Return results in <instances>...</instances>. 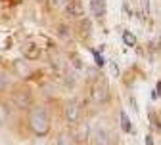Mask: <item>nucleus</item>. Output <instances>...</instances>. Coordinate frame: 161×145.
I'll list each match as a JSON object with an SVG mask.
<instances>
[{
    "instance_id": "nucleus-2",
    "label": "nucleus",
    "mask_w": 161,
    "mask_h": 145,
    "mask_svg": "<svg viewBox=\"0 0 161 145\" xmlns=\"http://www.w3.org/2000/svg\"><path fill=\"white\" fill-rule=\"evenodd\" d=\"M90 96L96 103H106L109 99V86L104 78H98L96 82H92V88H90Z\"/></svg>"
},
{
    "instance_id": "nucleus-26",
    "label": "nucleus",
    "mask_w": 161,
    "mask_h": 145,
    "mask_svg": "<svg viewBox=\"0 0 161 145\" xmlns=\"http://www.w3.org/2000/svg\"><path fill=\"white\" fill-rule=\"evenodd\" d=\"M146 145H153V139H152V136H150V134L146 136Z\"/></svg>"
},
{
    "instance_id": "nucleus-14",
    "label": "nucleus",
    "mask_w": 161,
    "mask_h": 145,
    "mask_svg": "<svg viewBox=\"0 0 161 145\" xmlns=\"http://www.w3.org/2000/svg\"><path fill=\"white\" fill-rule=\"evenodd\" d=\"M85 76H86L88 82H96L100 78V73H98V69H86L85 71Z\"/></svg>"
},
{
    "instance_id": "nucleus-16",
    "label": "nucleus",
    "mask_w": 161,
    "mask_h": 145,
    "mask_svg": "<svg viewBox=\"0 0 161 145\" xmlns=\"http://www.w3.org/2000/svg\"><path fill=\"white\" fill-rule=\"evenodd\" d=\"M88 130H90L88 124H83V128L79 130V141H85V139L88 137Z\"/></svg>"
},
{
    "instance_id": "nucleus-17",
    "label": "nucleus",
    "mask_w": 161,
    "mask_h": 145,
    "mask_svg": "<svg viewBox=\"0 0 161 145\" xmlns=\"http://www.w3.org/2000/svg\"><path fill=\"white\" fill-rule=\"evenodd\" d=\"M129 105H130L132 113H140V111H138V103H136V97H134V96H130V97H129Z\"/></svg>"
},
{
    "instance_id": "nucleus-9",
    "label": "nucleus",
    "mask_w": 161,
    "mask_h": 145,
    "mask_svg": "<svg viewBox=\"0 0 161 145\" xmlns=\"http://www.w3.org/2000/svg\"><path fill=\"white\" fill-rule=\"evenodd\" d=\"M38 55H40L38 46H35V44L27 46V50H25V57H27V59H38Z\"/></svg>"
},
{
    "instance_id": "nucleus-27",
    "label": "nucleus",
    "mask_w": 161,
    "mask_h": 145,
    "mask_svg": "<svg viewBox=\"0 0 161 145\" xmlns=\"http://www.w3.org/2000/svg\"><path fill=\"white\" fill-rule=\"evenodd\" d=\"M157 97H161V82H157V92H155Z\"/></svg>"
},
{
    "instance_id": "nucleus-22",
    "label": "nucleus",
    "mask_w": 161,
    "mask_h": 145,
    "mask_svg": "<svg viewBox=\"0 0 161 145\" xmlns=\"http://www.w3.org/2000/svg\"><path fill=\"white\" fill-rule=\"evenodd\" d=\"M109 65H111V75H113V76H119V65L115 63V61H111Z\"/></svg>"
},
{
    "instance_id": "nucleus-13",
    "label": "nucleus",
    "mask_w": 161,
    "mask_h": 145,
    "mask_svg": "<svg viewBox=\"0 0 161 145\" xmlns=\"http://www.w3.org/2000/svg\"><path fill=\"white\" fill-rule=\"evenodd\" d=\"M80 31H83L85 34L83 36H90V33H92V25H90V19H83V21H80Z\"/></svg>"
},
{
    "instance_id": "nucleus-23",
    "label": "nucleus",
    "mask_w": 161,
    "mask_h": 145,
    "mask_svg": "<svg viewBox=\"0 0 161 145\" xmlns=\"http://www.w3.org/2000/svg\"><path fill=\"white\" fill-rule=\"evenodd\" d=\"M123 12L127 13V17H132V10L129 8V4H127V2H123Z\"/></svg>"
},
{
    "instance_id": "nucleus-7",
    "label": "nucleus",
    "mask_w": 161,
    "mask_h": 145,
    "mask_svg": "<svg viewBox=\"0 0 161 145\" xmlns=\"http://www.w3.org/2000/svg\"><path fill=\"white\" fill-rule=\"evenodd\" d=\"M90 10L96 17L106 15V0H90Z\"/></svg>"
},
{
    "instance_id": "nucleus-5",
    "label": "nucleus",
    "mask_w": 161,
    "mask_h": 145,
    "mask_svg": "<svg viewBox=\"0 0 161 145\" xmlns=\"http://www.w3.org/2000/svg\"><path fill=\"white\" fill-rule=\"evenodd\" d=\"M12 99H14V103H15V105H17L19 109H29V107H31V103H33L31 94H29V92H23V90L14 92Z\"/></svg>"
},
{
    "instance_id": "nucleus-18",
    "label": "nucleus",
    "mask_w": 161,
    "mask_h": 145,
    "mask_svg": "<svg viewBox=\"0 0 161 145\" xmlns=\"http://www.w3.org/2000/svg\"><path fill=\"white\" fill-rule=\"evenodd\" d=\"M150 120H152V124H153V128H155L157 132H161V122L155 118V115H153V113H150Z\"/></svg>"
},
{
    "instance_id": "nucleus-4",
    "label": "nucleus",
    "mask_w": 161,
    "mask_h": 145,
    "mask_svg": "<svg viewBox=\"0 0 161 145\" xmlns=\"http://www.w3.org/2000/svg\"><path fill=\"white\" fill-rule=\"evenodd\" d=\"M64 117L69 124H77L79 118H80V107H79V103L75 101H69L67 105L64 107Z\"/></svg>"
},
{
    "instance_id": "nucleus-1",
    "label": "nucleus",
    "mask_w": 161,
    "mask_h": 145,
    "mask_svg": "<svg viewBox=\"0 0 161 145\" xmlns=\"http://www.w3.org/2000/svg\"><path fill=\"white\" fill-rule=\"evenodd\" d=\"M29 126L36 136H46L50 132V117L42 107H36L29 115Z\"/></svg>"
},
{
    "instance_id": "nucleus-12",
    "label": "nucleus",
    "mask_w": 161,
    "mask_h": 145,
    "mask_svg": "<svg viewBox=\"0 0 161 145\" xmlns=\"http://www.w3.org/2000/svg\"><path fill=\"white\" fill-rule=\"evenodd\" d=\"M123 42H125L127 46H136V36H134V33L125 31V33H123Z\"/></svg>"
},
{
    "instance_id": "nucleus-20",
    "label": "nucleus",
    "mask_w": 161,
    "mask_h": 145,
    "mask_svg": "<svg viewBox=\"0 0 161 145\" xmlns=\"http://www.w3.org/2000/svg\"><path fill=\"white\" fill-rule=\"evenodd\" d=\"M92 55H94V59H96V63H98V67H104V63H106V61H104V57L100 55L98 52H92Z\"/></svg>"
},
{
    "instance_id": "nucleus-8",
    "label": "nucleus",
    "mask_w": 161,
    "mask_h": 145,
    "mask_svg": "<svg viewBox=\"0 0 161 145\" xmlns=\"http://www.w3.org/2000/svg\"><path fill=\"white\" fill-rule=\"evenodd\" d=\"M121 128H123V132H127V134L132 132V122L129 120L127 111H121Z\"/></svg>"
},
{
    "instance_id": "nucleus-15",
    "label": "nucleus",
    "mask_w": 161,
    "mask_h": 145,
    "mask_svg": "<svg viewBox=\"0 0 161 145\" xmlns=\"http://www.w3.org/2000/svg\"><path fill=\"white\" fill-rule=\"evenodd\" d=\"M71 61H73V67L77 69V71H80V69H83L85 67V63H83V59H80L77 54H71Z\"/></svg>"
},
{
    "instance_id": "nucleus-3",
    "label": "nucleus",
    "mask_w": 161,
    "mask_h": 145,
    "mask_svg": "<svg viewBox=\"0 0 161 145\" xmlns=\"http://www.w3.org/2000/svg\"><path fill=\"white\" fill-rule=\"evenodd\" d=\"M90 141H92V145H111L113 143V136L104 128V126H94L92 130H90Z\"/></svg>"
},
{
    "instance_id": "nucleus-25",
    "label": "nucleus",
    "mask_w": 161,
    "mask_h": 145,
    "mask_svg": "<svg viewBox=\"0 0 161 145\" xmlns=\"http://www.w3.org/2000/svg\"><path fill=\"white\" fill-rule=\"evenodd\" d=\"M50 2H52V6H62V4L67 2V0H50Z\"/></svg>"
},
{
    "instance_id": "nucleus-11",
    "label": "nucleus",
    "mask_w": 161,
    "mask_h": 145,
    "mask_svg": "<svg viewBox=\"0 0 161 145\" xmlns=\"http://www.w3.org/2000/svg\"><path fill=\"white\" fill-rule=\"evenodd\" d=\"M14 65H15L17 73H19V75H23V76H27V75L31 73V71H29V67H27V63H25V61H21V59H17Z\"/></svg>"
},
{
    "instance_id": "nucleus-10",
    "label": "nucleus",
    "mask_w": 161,
    "mask_h": 145,
    "mask_svg": "<svg viewBox=\"0 0 161 145\" xmlns=\"http://www.w3.org/2000/svg\"><path fill=\"white\" fill-rule=\"evenodd\" d=\"M58 145H73V136L67 132H62L58 136Z\"/></svg>"
},
{
    "instance_id": "nucleus-21",
    "label": "nucleus",
    "mask_w": 161,
    "mask_h": 145,
    "mask_svg": "<svg viewBox=\"0 0 161 145\" xmlns=\"http://www.w3.org/2000/svg\"><path fill=\"white\" fill-rule=\"evenodd\" d=\"M6 117H8V113H6V109H4V105H0V126L6 122Z\"/></svg>"
},
{
    "instance_id": "nucleus-24",
    "label": "nucleus",
    "mask_w": 161,
    "mask_h": 145,
    "mask_svg": "<svg viewBox=\"0 0 161 145\" xmlns=\"http://www.w3.org/2000/svg\"><path fill=\"white\" fill-rule=\"evenodd\" d=\"M4 88H8V80L6 76H0V90H4Z\"/></svg>"
},
{
    "instance_id": "nucleus-6",
    "label": "nucleus",
    "mask_w": 161,
    "mask_h": 145,
    "mask_svg": "<svg viewBox=\"0 0 161 145\" xmlns=\"http://www.w3.org/2000/svg\"><path fill=\"white\" fill-rule=\"evenodd\" d=\"M67 13L71 17H85V4L80 0H75V2H69V6L65 8Z\"/></svg>"
},
{
    "instance_id": "nucleus-19",
    "label": "nucleus",
    "mask_w": 161,
    "mask_h": 145,
    "mask_svg": "<svg viewBox=\"0 0 161 145\" xmlns=\"http://www.w3.org/2000/svg\"><path fill=\"white\" fill-rule=\"evenodd\" d=\"M140 2H142V4H140V6H142V12H144V17L150 13V0H140Z\"/></svg>"
}]
</instances>
